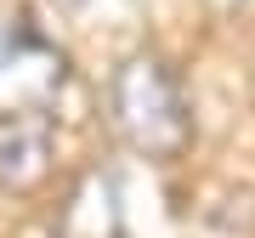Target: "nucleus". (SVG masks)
Returning <instances> with one entry per match:
<instances>
[{"mask_svg":"<svg viewBox=\"0 0 255 238\" xmlns=\"http://www.w3.org/2000/svg\"><path fill=\"white\" fill-rule=\"evenodd\" d=\"M108 125L136 159L176 165L193 142V102L182 68L153 46H136L108 74Z\"/></svg>","mask_w":255,"mask_h":238,"instance_id":"obj_1","label":"nucleus"},{"mask_svg":"<svg viewBox=\"0 0 255 238\" xmlns=\"http://www.w3.org/2000/svg\"><path fill=\"white\" fill-rule=\"evenodd\" d=\"M57 119L28 102V108H0V193H34L51 176Z\"/></svg>","mask_w":255,"mask_h":238,"instance_id":"obj_2","label":"nucleus"},{"mask_svg":"<svg viewBox=\"0 0 255 238\" xmlns=\"http://www.w3.org/2000/svg\"><path fill=\"white\" fill-rule=\"evenodd\" d=\"M57 238H125V221H119V187L114 176L85 170L74 193L57 210Z\"/></svg>","mask_w":255,"mask_h":238,"instance_id":"obj_3","label":"nucleus"},{"mask_svg":"<svg viewBox=\"0 0 255 238\" xmlns=\"http://www.w3.org/2000/svg\"><path fill=\"white\" fill-rule=\"evenodd\" d=\"M210 6H216V11H250L255 0H210Z\"/></svg>","mask_w":255,"mask_h":238,"instance_id":"obj_4","label":"nucleus"}]
</instances>
